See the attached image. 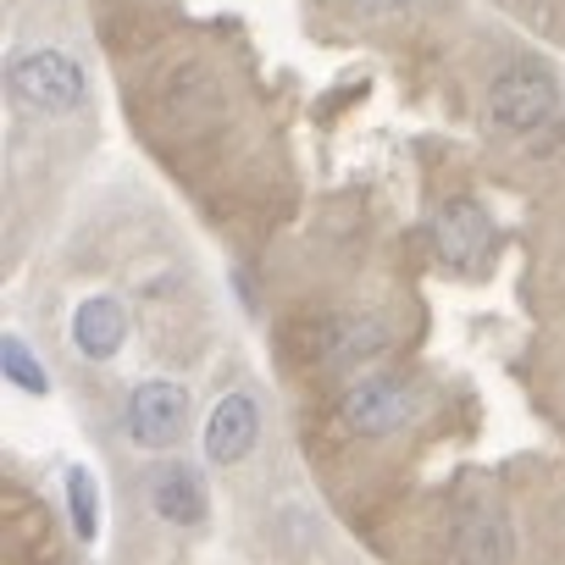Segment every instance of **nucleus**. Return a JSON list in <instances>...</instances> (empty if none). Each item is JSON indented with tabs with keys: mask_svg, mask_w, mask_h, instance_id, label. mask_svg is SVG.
Listing matches in <instances>:
<instances>
[{
	"mask_svg": "<svg viewBox=\"0 0 565 565\" xmlns=\"http://www.w3.org/2000/svg\"><path fill=\"white\" fill-rule=\"evenodd\" d=\"M7 89L23 111H40V117H67L84 106L89 95V73L84 62H73L67 51L56 45H40V51H18L12 67H7Z\"/></svg>",
	"mask_w": 565,
	"mask_h": 565,
	"instance_id": "nucleus-1",
	"label": "nucleus"
},
{
	"mask_svg": "<svg viewBox=\"0 0 565 565\" xmlns=\"http://www.w3.org/2000/svg\"><path fill=\"white\" fill-rule=\"evenodd\" d=\"M488 117L504 134H537V128H548L559 117V89L537 67H504L488 84Z\"/></svg>",
	"mask_w": 565,
	"mask_h": 565,
	"instance_id": "nucleus-2",
	"label": "nucleus"
},
{
	"mask_svg": "<svg viewBox=\"0 0 565 565\" xmlns=\"http://www.w3.org/2000/svg\"><path fill=\"white\" fill-rule=\"evenodd\" d=\"M189 388L172 377H150L128 394V438L139 449H172L189 433Z\"/></svg>",
	"mask_w": 565,
	"mask_h": 565,
	"instance_id": "nucleus-3",
	"label": "nucleus"
},
{
	"mask_svg": "<svg viewBox=\"0 0 565 565\" xmlns=\"http://www.w3.org/2000/svg\"><path fill=\"white\" fill-rule=\"evenodd\" d=\"M416 416V388L405 377H361L344 394V422L361 438H388Z\"/></svg>",
	"mask_w": 565,
	"mask_h": 565,
	"instance_id": "nucleus-4",
	"label": "nucleus"
},
{
	"mask_svg": "<svg viewBox=\"0 0 565 565\" xmlns=\"http://www.w3.org/2000/svg\"><path fill=\"white\" fill-rule=\"evenodd\" d=\"M394 344V328L377 317V311H350V317H333L317 339V355L333 366V372H361L366 361H377L383 350Z\"/></svg>",
	"mask_w": 565,
	"mask_h": 565,
	"instance_id": "nucleus-5",
	"label": "nucleus"
},
{
	"mask_svg": "<svg viewBox=\"0 0 565 565\" xmlns=\"http://www.w3.org/2000/svg\"><path fill=\"white\" fill-rule=\"evenodd\" d=\"M433 244L449 266H477V255L493 244V222L477 200H444L438 216H433Z\"/></svg>",
	"mask_w": 565,
	"mask_h": 565,
	"instance_id": "nucleus-6",
	"label": "nucleus"
},
{
	"mask_svg": "<svg viewBox=\"0 0 565 565\" xmlns=\"http://www.w3.org/2000/svg\"><path fill=\"white\" fill-rule=\"evenodd\" d=\"M255 438H260V405L249 399V394H227L216 411H211V422H205V460L211 466H238L249 449H255Z\"/></svg>",
	"mask_w": 565,
	"mask_h": 565,
	"instance_id": "nucleus-7",
	"label": "nucleus"
},
{
	"mask_svg": "<svg viewBox=\"0 0 565 565\" xmlns=\"http://www.w3.org/2000/svg\"><path fill=\"white\" fill-rule=\"evenodd\" d=\"M449 559L455 565H510L515 559V532L499 510H466L449 532Z\"/></svg>",
	"mask_w": 565,
	"mask_h": 565,
	"instance_id": "nucleus-8",
	"label": "nucleus"
},
{
	"mask_svg": "<svg viewBox=\"0 0 565 565\" xmlns=\"http://www.w3.org/2000/svg\"><path fill=\"white\" fill-rule=\"evenodd\" d=\"M73 344H78L84 361H111V355H122V344H128V311H122V300L89 295V300L73 311Z\"/></svg>",
	"mask_w": 565,
	"mask_h": 565,
	"instance_id": "nucleus-9",
	"label": "nucleus"
},
{
	"mask_svg": "<svg viewBox=\"0 0 565 565\" xmlns=\"http://www.w3.org/2000/svg\"><path fill=\"white\" fill-rule=\"evenodd\" d=\"M150 510L167 521V526H183V532H194L200 521H205V488H200V477L189 471V466H161V471H150Z\"/></svg>",
	"mask_w": 565,
	"mask_h": 565,
	"instance_id": "nucleus-10",
	"label": "nucleus"
},
{
	"mask_svg": "<svg viewBox=\"0 0 565 565\" xmlns=\"http://www.w3.org/2000/svg\"><path fill=\"white\" fill-rule=\"evenodd\" d=\"M67 515H73L78 543H95L100 537V488H95V471L89 466H73L67 471Z\"/></svg>",
	"mask_w": 565,
	"mask_h": 565,
	"instance_id": "nucleus-11",
	"label": "nucleus"
},
{
	"mask_svg": "<svg viewBox=\"0 0 565 565\" xmlns=\"http://www.w3.org/2000/svg\"><path fill=\"white\" fill-rule=\"evenodd\" d=\"M0 366H7V383L23 388V394H45L51 388V372L40 355H29V344L18 333H7V344H0Z\"/></svg>",
	"mask_w": 565,
	"mask_h": 565,
	"instance_id": "nucleus-12",
	"label": "nucleus"
},
{
	"mask_svg": "<svg viewBox=\"0 0 565 565\" xmlns=\"http://www.w3.org/2000/svg\"><path fill=\"white\" fill-rule=\"evenodd\" d=\"M355 12H366V18H388V12H405L411 0H350Z\"/></svg>",
	"mask_w": 565,
	"mask_h": 565,
	"instance_id": "nucleus-13",
	"label": "nucleus"
}]
</instances>
